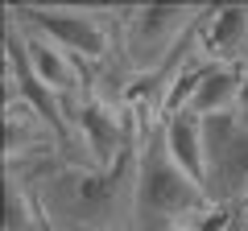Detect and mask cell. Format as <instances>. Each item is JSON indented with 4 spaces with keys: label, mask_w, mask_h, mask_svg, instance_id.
<instances>
[{
    "label": "cell",
    "mask_w": 248,
    "mask_h": 231,
    "mask_svg": "<svg viewBox=\"0 0 248 231\" xmlns=\"http://www.w3.org/2000/svg\"><path fill=\"white\" fill-rule=\"evenodd\" d=\"M17 25H21V21H17ZM21 29H25V25H21ZM25 54H29V71H33V79L42 83V87H50L58 99H66V95H87L75 58L62 50V45H54L50 37L29 33V29H25Z\"/></svg>",
    "instance_id": "obj_5"
},
{
    "label": "cell",
    "mask_w": 248,
    "mask_h": 231,
    "mask_svg": "<svg viewBox=\"0 0 248 231\" xmlns=\"http://www.w3.org/2000/svg\"><path fill=\"white\" fill-rule=\"evenodd\" d=\"M244 66H232V62H207V74H203V87H199L195 103L186 112H195L199 120L207 116H223V112H240V95H244Z\"/></svg>",
    "instance_id": "obj_8"
},
{
    "label": "cell",
    "mask_w": 248,
    "mask_h": 231,
    "mask_svg": "<svg viewBox=\"0 0 248 231\" xmlns=\"http://www.w3.org/2000/svg\"><path fill=\"white\" fill-rule=\"evenodd\" d=\"M13 17L29 33L50 37L54 45L83 58V62H112L120 58V9H46V4H17Z\"/></svg>",
    "instance_id": "obj_4"
},
{
    "label": "cell",
    "mask_w": 248,
    "mask_h": 231,
    "mask_svg": "<svg viewBox=\"0 0 248 231\" xmlns=\"http://www.w3.org/2000/svg\"><path fill=\"white\" fill-rule=\"evenodd\" d=\"M211 17V4H137L120 9V62L133 74H157L190 29Z\"/></svg>",
    "instance_id": "obj_3"
},
{
    "label": "cell",
    "mask_w": 248,
    "mask_h": 231,
    "mask_svg": "<svg viewBox=\"0 0 248 231\" xmlns=\"http://www.w3.org/2000/svg\"><path fill=\"white\" fill-rule=\"evenodd\" d=\"M137 149L112 169L62 161L33 186L37 206L54 231H137L133 227Z\"/></svg>",
    "instance_id": "obj_1"
},
{
    "label": "cell",
    "mask_w": 248,
    "mask_h": 231,
    "mask_svg": "<svg viewBox=\"0 0 248 231\" xmlns=\"http://www.w3.org/2000/svg\"><path fill=\"white\" fill-rule=\"evenodd\" d=\"M211 194L186 178L166 153L161 128H145L137 141V182H133V227L137 231H190L199 215L211 211Z\"/></svg>",
    "instance_id": "obj_2"
},
{
    "label": "cell",
    "mask_w": 248,
    "mask_h": 231,
    "mask_svg": "<svg viewBox=\"0 0 248 231\" xmlns=\"http://www.w3.org/2000/svg\"><path fill=\"white\" fill-rule=\"evenodd\" d=\"M161 141L166 153L174 157V165L182 169L186 178H195L207 190V144H203V120L195 112H178L161 124Z\"/></svg>",
    "instance_id": "obj_7"
},
{
    "label": "cell",
    "mask_w": 248,
    "mask_h": 231,
    "mask_svg": "<svg viewBox=\"0 0 248 231\" xmlns=\"http://www.w3.org/2000/svg\"><path fill=\"white\" fill-rule=\"evenodd\" d=\"M203 58L207 62H248V4H223L211 9L203 21Z\"/></svg>",
    "instance_id": "obj_6"
},
{
    "label": "cell",
    "mask_w": 248,
    "mask_h": 231,
    "mask_svg": "<svg viewBox=\"0 0 248 231\" xmlns=\"http://www.w3.org/2000/svg\"><path fill=\"white\" fill-rule=\"evenodd\" d=\"M232 231H248V215H244V206H240V215H236V227Z\"/></svg>",
    "instance_id": "obj_9"
}]
</instances>
